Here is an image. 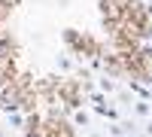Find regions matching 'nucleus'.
<instances>
[{
	"mask_svg": "<svg viewBox=\"0 0 152 137\" xmlns=\"http://www.w3.org/2000/svg\"><path fill=\"white\" fill-rule=\"evenodd\" d=\"M134 113L140 119H152V104L149 101H134Z\"/></svg>",
	"mask_w": 152,
	"mask_h": 137,
	"instance_id": "obj_1",
	"label": "nucleus"
},
{
	"mask_svg": "<svg viewBox=\"0 0 152 137\" xmlns=\"http://www.w3.org/2000/svg\"><path fill=\"white\" fill-rule=\"evenodd\" d=\"M131 92H134V95H140V101H149V104H152V92L146 89V85H140L137 79H131Z\"/></svg>",
	"mask_w": 152,
	"mask_h": 137,
	"instance_id": "obj_2",
	"label": "nucleus"
},
{
	"mask_svg": "<svg viewBox=\"0 0 152 137\" xmlns=\"http://www.w3.org/2000/svg\"><path fill=\"white\" fill-rule=\"evenodd\" d=\"M73 122H76L79 128H88V125H91V116H88L85 110H76V113H73Z\"/></svg>",
	"mask_w": 152,
	"mask_h": 137,
	"instance_id": "obj_3",
	"label": "nucleus"
},
{
	"mask_svg": "<svg viewBox=\"0 0 152 137\" xmlns=\"http://www.w3.org/2000/svg\"><path fill=\"white\" fill-rule=\"evenodd\" d=\"M110 134H113V137H125V134H128V125H122V122H113V125H110Z\"/></svg>",
	"mask_w": 152,
	"mask_h": 137,
	"instance_id": "obj_4",
	"label": "nucleus"
},
{
	"mask_svg": "<svg viewBox=\"0 0 152 137\" xmlns=\"http://www.w3.org/2000/svg\"><path fill=\"white\" fill-rule=\"evenodd\" d=\"M6 119H9L12 128H21V125H24V116H21V113H6Z\"/></svg>",
	"mask_w": 152,
	"mask_h": 137,
	"instance_id": "obj_5",
	"label": "nucleus"
},
{
	"mask_svg": "<svg viewBox=\"0 0 152 137\" xmlns=\"http://www.w3.org/2000/svg\"><path fill=\"white\" fill-rule=\"evenodd\" d=\"M100 92H107V95H113V92H116V82H113L110 76H104V79H100Z\"/></svg>",
	"mask_w": 152,
	"mask_h": 137,
	"instance_id": "obj_6",
	"label": "nucleus"
},
{
	"mask_svg": "<svg viewBox=\"0 0 152 137\" xmlns=\"http://www.w3.org/2000/svg\"><path fill=\"white\" fill-rule=\"evenodd\" d=\"M143 134H146V137H152V119H146V125H143Z\"/></svg>",
	"mask_w": 152,
	"mask_h": 137,
	"instance_id": "obj_7",
	"label": "nucleus"
},
{
	"mask_svg": "<svg viewBox=\"0 0 152 137\" xmlns=\"http://www.w3.org/2000/svg\"><path fill=\"white\" fill-rule=\"evenodd\" d=\"M149 37H152V28H149Z\"/></svg>",
	"mask_w": 152,
	"mask_h": 137,
	"instance_id": "obj_8",
	"label": "nucleus"
},
{
	"mask_svg": "<svg viewBox=\"0 0 152 137\" xmlns=\"http://www.w3.org/2000/svg\"><path fill=\"white\" fill-rule=\"evenodd\" d=\"M140 137H146V134H140Z\"/></svg>",
	"mask_w": 152,
	"mask_h": 137,
	"instance_id": "obj_9",
	"label": "nucleus"
},
{
	"mask_svg": "<svg viewBox=\"0 0 152 137\" xmlns=\"http://www.w3.org/2000/svg\"><path fill=\"white\" fill-rule=\"evenodd\" d=\"M149 52H152V49H149Z\"/></svg>",
	"mask_w": 152,
	"mask_h": 137,
	"instance_id": "obj_10",
	"label": "nucleus"
},
{
	"mask_svg": "<svg viewBox=\"0 0 152 137\" xmlns=\"http://www.w3.org/2000/svg\"><path fill=\"white\" fill-rule=\"evenodd\" d=\"M149 82H152V79H149Z\"/></svg>",
	"mask_w": 152,
	"mask_h": 137,
	"instance_id": "obj_11",
	"label": "nucleus"
}]
</instances>
